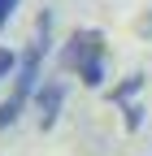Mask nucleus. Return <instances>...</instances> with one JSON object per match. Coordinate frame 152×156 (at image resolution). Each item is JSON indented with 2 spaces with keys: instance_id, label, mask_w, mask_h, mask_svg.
<instances>
[{
  "instance_id": "1",
  "label": "nucleus",
  "mask_w": 152,
  "mask_h": 156,
  "mask_svg": "<svg viewBox=\"0 0 152 156\" xmlns=\"http://www.w3.org/2000/svg\"><path fill=\"white\" fill-rule=\"evenodd\" d=\"M48 48H52V13L44 9L39 17H35V39H31V48L17 56L13 87H9V95H5V100H0V130H9L17 117H22V108L35 100V91H39V83H44V61H48Z\"/></svg>"
},
{
  "instance_id": "2",
  "label": "nucleus",
  "mask_w": 152,
  "mask_h": 156,
  "mask_svg": "<svg viewBox=\"0 0 152 156\" xmlns=\"http://www.w3.org/2000/svg\"><path fill=\"white\" fill-rule=\"evenodd\" d=\"M104 61H109V48H104V35H100L96 26L74 30V35L65 39V48H61V65H65L70 74H78V83L91 87V91L104 87V78H109Z\"/></svg>"
},
{
  "instance_id": "3",
  "label": "nucleus",
  "mask_w": 152,
  "mask_h": 156,
  "mask_svg": "<svg viewBox=\"0 0 152 156\" xmlns=\"http://www.w3.org/2000/svg\"><path fill=\"white\" fill-rule=\"evenodd\" d=\"M35 122H39V130H52L56 117H61V104H65V83L61 78H48V83H39V91H35Z\"/></svg>"
},
{
  "instance_id": "4",
  "label": "nucleus",
  "mask_w": 152,
  "mask_h": 156,
  "mask_svg": "<svg viewBox=\"0 0 152 156\" xmlns=\"http://www.w3.org/2000/svg\"><path fill=\"white\" fill-rule=\"evenodd\" d=\"M143 87H148V78H143V74H126L122 83L109 91V100L122 108V104H130V100H139V91H143Z\"/></svg>"
},
{
  "instance_id": "5",
  "label": "nucleus",
  "mask_w": 152,
  "mask_h": 156,
  "mask_svg": "<svg viewBox=\"0 0 152 156\" xmlns=\"http://www.w3.org/2000/svg\"><path fill=\"white\" fill-rule=\"evenodd\" d=\"M122 113H126V130H139V126H143V104H139V100L122 104Z\"/></svg>"
},
{
  "instance_id": "6",
  "label": "nucleus",
  "mask_w": 152,
  "mask_h": 156,
  "mask_svg": "<svg viewBox=\"0 0 152 156\" xmlns=\"http://www.w3.org/2000/svg\"><path fill=\"white\" fill-rule=\"evenodd\" d=\"M17 74V56L9 52V48H0V83H5V78H13Z\"/></svg>"
},
{
  "instance_id": "7",
  "label": "nucleus",
  "mask_w": 152,
  "mask_h": 156,
  "mask_svg": "<svg viewBox=\"0 0 152 156\" xmlns=\"http://www.w3.org/2000/svg\"><path fill=\"white\" fill-rule=\"evenodd\" d=\"M13 9H17V0H0V30L9 26V17H13Z\"/></svg>"
}]
</instances>
